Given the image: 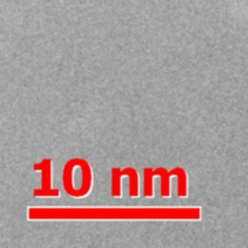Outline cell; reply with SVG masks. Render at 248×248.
I'll use <instances>...</instances> for the list:
<instances>
[{
	"label": "cell",
	"mask_w": 248,
	"mask_h": 248,
	"mask_svg": "<svg viewBox=\"0 0 248 248\" xmlns=\"http://www.w3.org/2000/svg\"><path fill=\"white\" fill-rule=\"evenodd\" d=\"M44 165H45V170H44V176H43V188L38 193H34V195H51V196H60V191H52L51 189V171H50V165L51 160H44Z\"/></svg>",
	"instance_id": "6da1fadb"
}]
</instances>
